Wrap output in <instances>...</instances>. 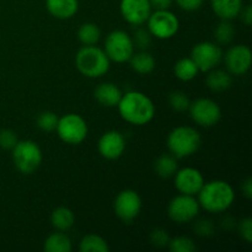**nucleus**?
Here are the masks:
<instances>
[{
	"instance_id": "7ed1b4c3",
	"label": "nucleus",
	"mask_w": 252,
	"mask_h": 252,
	"mask_svg": "<svg viewBox=\"0 0 252 252\" xmlns=\"http://www.w3.org/2000/svg\"><path fill=\"white\" fill-rule=\"evenodd\" d=\"M110 58L105 51L98 47L84 46L79 49L75 57V65L78 70L86 78H101L110 69Z\"/></svg>"
},
{
	"instance_id": "e433bc0d",
	"label": "nucleus",
	"mask_w": 252,
	"mask_h": 252,
	"mask_svg": "<svg viewBox=\"0 0 252 252\" xmlns=\"http://www.w3.org/2000/svg\"><path fill=\"white\" fill-rule=\"evenodd\" d=\"M239 230H240L241 236H243L244 240L246 243L251 244L252 243V219L251 218H245L240 221V225H239Z\"/></svg>"
},
{
	"instance_id": "4c0bfd02",
	"label": "nucleus",
	"mask_w": 252,
	"mask_h": 252,
	"mask_svg": "<svg viewBox=\"0 0 252 252\" xmlns=\"http://www.w3.org/2000/svg\"><path fill=\"white\" fill-rule=\"evenodd\" d=\"M153 10H169L174 0H149Z\"/></svg>"
},
{
	"instance_id": "58836bf2",
	"label": "nucleus",
	"mask_w": 252,
	"mask_h": 252,
	"mask_svg": "<svg viewBox=\"0 0 252 252\" xmlns=\"http://www.w3.org/2000/svg\"><path fill=\"white\" fill-rule=\"evenodd\" d=\"M241 19H243V22L246 25V26H251L252 24V9L251 5H248V6L243 7L240 12Z\"/></svg>"
},
{
	"instance_id": "20e7f679",
	"label": "nucleus",
	"mask_w": 252,
	"mask_h": 252,
	"mask_svg": "<svg viewBox=\"0 0 252 252\" xmlns=\"http://www.w3.org/2000/svg\"><path fill=\"white\" fill-rule=\"evenodd\" d=\"M202 143L201 134L193 127L180 126L167 135V148L176 159H184L193 155Z\"/></svg>"
},
{
	"instance_id": "ea45409f",
	"label": "nucleus",
	"mask_w": 252,
	"mask_h": 252,
	"mask_svg": "<svg viewBox=\"0 0 252 252\" xmlns=\"http://www.w3.org/2000/svg\"><path fill=\"white\" fill-rule=\"evenodd\" d=\"M241 191H243L244 196L248 199L252 198V180L249 177L245 181L243 182V186H241Z\"/></svg>"
},
{
	"instance_id": "dca6fc26",
	"label": "nucleus",
	"mask_w": 252,
	"mask_h": 252,
	"mask_svg": "<svg viewBox=\"0 0 252 252\" xmlns=\"http://www.w3.org/2000/svg\"><path fill=\"white\" fill-rule=\"evenodd\" d=\"M97 148L101 157L107 160H116L125 153L126 139L118 130H108L101 135Z\"/></svg>"
},
{
	"instance_id": "0eeeda50",
	"label": "nucleus",
	"mask_w": 252,
	"mask_h": 252,
	"mask_svg": "<svg viewBox=\"0 0 252 252\" xmlns=\"http://www.w3.org/2000/svg\"><path fill=\"white\" fill-rule=\"evenodd\" d=\"M105 53L110 61L116 63H125L129 61L134 53L133 38L122 30H115L110 32L105 39Z\"/></svg>"
},
{
	"instance_id": "39448f33",
	"label": "nucleus",
	"mask_w": 252,
	"mask_h": 252,
	"mask_svg": "<svg viewBox=\"0 0 252 252\" xmlns=\"http://www.w3.org/2000/svg\"><path fill=\"white\" fill-rule=\"evenodd\" d=\"M43 157L39 145L33 140H19L12 148V161L21 174H33L39 166Z\"/></svg>"
},
{
	"instance_id": "c9c22d12",
	"label": "nucleus",
	"mask_w": 252,
	"mask_h": 252,
	"mask_svg": "<svg viewBox=\"0 0 252 252\" xmlns=\"http://www.w3.org/2000/svg\"><path fill=\"white\" fill-rule=\"evenodd\" d=\"M176 4L179 5L180 9L185 10V11H197L202 7L204 0H175Z\"/></svg>"
},
{
	"instance_id": "6ab92c4d",
	"label": "nucleus",
	"mask_w": 252,
	"mask_h": 252,
	"mask_svg": "<svg viewBox=\"0 0 252 252\" xmlns=\"http://www.w3.org/2000/svg\"><path fill=\"white\" fill-rule=\"evenodd\" d=\"M46 7L49 14L61 20L71 19L78 12V0H46Z\"/></svg>"
},
{
	"instance_id": "a878e982",
	"label": "nucleus",
	"mask_w": 252,
	"mask_h": 252,
	"mask_svg": "<svg viewBox=\"0 0 252 252\" xmlns=\"http://www.w3.org/2000/svg\"><path fill=\"white\" fill-rule=\"evenodd\" d=\"M79 250L81 252H108L107 241L101 236L95 235V234H89L81 239L79 244Z\"/></svg>"
},
{
	"instance_id": "c85d7f7f",
	"label": "nucleus",
	"mask_w": 252,
	"mask_h": 252,
	"mask_svg": "<svg viewBox=\"0 0 252 252\" xmlns=\"http://www.w3.org/2000/svg\"><path fill=\"white\" fill-rule=\"evenodd\" d=\"M58 116L52 111H43L37 116V127L43 132H53L58 125Z\"/></svg>"
},
{
	"instance_id": "5701e85b",
	"label": "nucleus",
	"mask_w": 252,
	"mask_h": 252,
	"mask_svg": "<svg viewBox=\"0 0 252 252\" xmlns=\"http://www.w3.org/2000/svg\"><path fill=\"white\" fill-rule=\"evenodd\" d=\"M174 73L176 78L181 81H191L198 75L199 69L191 57L181 58L176 62L174 66Z\"/></svg>"
},
{
	"instance_id": "412c9836",
	"label": "nucleus",
	"mask_w": 252,
	"mask_h": 252,
	"mask_svg": "<svg viewBox=\"0 0 252 252\" xmlns=\"http://www.w3.org/2000/svg\"><path fill=\"white\" fill-rule=\"evenodd\" d=\"M208 76H207V86L211 89L212 91H220L228 90L233 84V79H231V74L229 71L220 70V69H212L208 71Z\"/></svg>"
},
{
	"instance_id": "473e14b6",
	"label": "nucleus",
	"mask_w": 252,
	"mask_h": 252,
	"mask_svg": "<svg viewBox=\"0 0 252 252\" xmlns=\"http://www.w3.org/2000/svg\"><path fill=\"white\" fill-rule=\"evenodd\" d=\"M150 42H152V34L148 30L138 27L134 31V38H133V43L140 49H145L149 47Z\"/></svg>"
},
{
	"instance_id": "7c9ffc66",
	"label": "nucleus",
	"mask_w": 252,
	"mask_h": 252,
	"mask_svg": "<svg viewBox=\"0 0 252 252\" xmlns=\"http://www.w3.org/2000/svg\"><path fill=\"white\" fill-rule=\"evenodd\" d=\"M169 103L171 106L172 110L177 111V112H184L189 108L191 101H189V96L182 91H175L169 95Z\"/></svg>"
},
{
	"instance_id": "72a5a7b5",
	"label": "nucleus",
	"mask_w": 252,
	"mask_h": 252,
	"mask_svg": "<svg viewBox=\"0 0 252 252\" xmlns=\"http://www.w3.org/2000/svg\"><path fill=\"white\" fill-rule=\"evenodd\" d=\"M170 240L169 234L166 233V230L161 228H157L150 233V241H152L153 245L158 246V248H164L167 246Z\"/></svg>"
},
{
	"instance_id": "f257e3e1",
	"label": "nucleus",
	"mask_w": 252,
	"mask_h": 252,
	"mask_svg": "<svg viewBox=\"0 0 252 252\" xmlns=\"http://www.w3.org/2000/svg\"><path fill=\"white\" fill-rule=\"evenodd\" d=\"M118 112L126 122L144 126L154 118L155 106L150 97L140 91H130L122 95L117 105Z\"/></svg>"
},
{
	"instance_id": "4be33fe9",
	"label": "nucleus",
	"mask_w": 252,
	"mask_h": 252,
	"mask_svg": "<svg viewBox=\"0 0 252 252\" xmlns=\"http://www.w3.org/2000/svg\"><path fill=\"white\" fill-rule=\"evenodd\" d=\"M129 64L133 70L138 74H150L155 69V59L148 52L142 51L139 53H133L129 58Z\"/></svg>"
},
{
	"instance_id": "f704fd0d",
	"label": "nucleus",
	"mask_w": 252,
	"mask_h": 252,
	"mask_svg": "<svg viewBox=\"0 0 252 252\" xmlns=\"http://www.w3.org/2000/svg\"><path fill=\"white\" fill-rule=\"evenodd\" d=\"M194 231L197 235L203 236V238H208L214 234V225L211 220L207 219H202L194 224Z\"/></svg>"
},
{
	"instance_id": "9d476101",
	"label": "nucleus",
	"mask_w": 252,
	"mask_h": 252,
	"mask_svg": "<svg viewBox=\"0 0 252 252\" xmlns=\"http://www.w3.org/2000/svg\"><path fill=\"white\" fill-rule=\"evenodd\" d=\"M189 111L192 120L204 128L213 127L221 118L220 107L211 98H197L196 101L191 102Z\"/></svg>"
},
{
	"instance_id": "393cba45",
	"label": "nucleus",
	"mask_w": 252,
	"mask_h": 252,
	"mask_svg": "<svg viewBox=\"0 0 252 252\" xmlns=\"http://www.w3.org/2000/svg\"><path fill=\"white\" fill-rule=\"evenodd\" d=\"M155 171L161 179H170L177 171V160L174 155L162 154L155 161Z\"/></svg>"
},
{
	"instance_id": "aec40b11",
	"label": "nucleus",
	"mask_w": 252,
	"mask_h": 252,
	"mask_svg": "<svg viewBox=\"0 0 252 252\" xmlns=\"http://www.w3.org/2000/svg\"><path fill=\"white\" fill-rule=\"evenodd\" d=\"M51 223L58 231H68L75 223V216L71 209L66 207H58L52 212Z\"/></svg>"
},
{
	"instance_id": "b1692460",
	"label": "nucleus",
	"mask_w": 252,
	"mask_h": 252,
	"mask_svg": "<svg viewBox=\"0 0 252 252\" xmlns=\"http://www.w3.org/2000/svg\"><path fill=\"white\" fill-rule=\"evenodd\" d=\"M44 250L47 252H70L71 240L64 231L53 233L44 241Z\"/></svg>"
},
{
	"instance_id": "2eb2a0df",
	"label": "nucleus",
	"mask_w": 252,
	"mask_h": 252,
	"mask_svg": "<svg viewBox=\"0 0 252 252\" xmlns=\"http://www.w3.org/2000/svg\"><path fill=\"white\" fill-rule=\"evenodd\" d=\"M120 9L123 19L133 26L147 22L153 11L149 0H121Z\"/></svg>"
},
{
	"instance_id": "6e6552de",
	"label": "nucleus",
	"mask_w": 252,
	"mask_h": 252,
	"mask_svg": "<svg viewBox=\"0 0 252 252\" xmlns=\"http://www.w3.org/2000/svg\"><path fill=\"white\" fill-rule=\"evenodd\" d=\"M148 31L152 36L159 39H169L177 33L180 21L174 12L169 10H155L152 11L147 20Z\"/></svg>"
},
{
	"instance_id": "1a4fd4ad",
	"label": "nucleus",
	"mask_w": 252,
	"mask_h": 252,
	"mask_svg": "<svg viewBox=\"0 0 252 252\" xmlns=\"http://www.w3.org/2000/svg\"><path fill=\"white\" fill-rule=\"evenodd\" d=\"M199 209L201 207L194 196L181 193L170 201L167 214H169V218L175 223L186 224L198 216Z\"/></svg>"
},
{
	"instance_id": "9b49d317",
	"label": "nucleus",
	"mask_w": 252,
	"mask_h": 252,
	"mask_svg": "<svg viewBox=\"0 0 252 252\" xmlns=\"http://www.w3.org/2000/svg\"><path fill=\"white\" fill-rule=\"evenodd\" d=\"M115 213L125 223H132L142 211V198L133 189H123L113 202Z\"/></svg>"
},
{
	"instance_id": "4468645a",
	"label": "nucleus",
	"mask_w": 252,
	"mask_h": 252,
	"mask_svg": "<svg viewBox=\"0 0 252 252\" xmlns=\"http://www.w3.org/2000/svg\"><path fill=\"white\" fill-rule=\"evenodd\" d=\"M175 176V186L182 194L197 196L204 185V177L199 170L194 167H184L177 170Z\"/></svg>"
},
{
	"instance_id": "a211bd4d",
	"label": "nucleus",
	"mask_w": 252,
	"mask_h": 252,
	"mask_svg": "<svg viewBox=\"0 0 252 252\" xmlns=\"http://www.w3.org/2000/svg\"><path fill=\"white\" fill-rule=\"evenodd\" d=\"M214 14L220 20L236 19L243 10V0H211Z\"/></svg>"
},
{
	"instance_id": "ddd939ff",
	"label": "nucleus",
	"mask_w": 252,
	"mask_h": 252,
	"mask_svg": "<svg viewBox=\"0 0 252 252\" xmlns=\"http://www.w3.org/2000/svg\"><path fill=\"white\" fill-rule=\"evenodd\" d=\"M226 69L231 75H244L251 66V49L245 44H236L229 48L224 57Z\"/></svg>"
},
{
	"instance_id": "c756f323",
	"label": "nucleus",
	"mask_w": 252,
	"mask_h": 252,
	"mask_svg": "<svg viewBox=\"0 0 252 252\" xmlns=\"http://www.w3.org/2000/svg\"><path fill=\"white\" fill-rule=\"evenodd\" d=\"M169 250L172 252H194L197 250L193 241L187 236H176L174 239H170Z\"/></svg>"
},
{
	"instance_id": "2f4dec72",
	"label": "nucleus",
	"mask_w": 252,
	"mask_h": 252,
	"mask_svg": "<svg viewBox=\"0 0 252 252\" xmlns=\"http://www.w3.org/2000/svg\"><path fill=\"white\" fill-rule=\"evenodd\" d=\"M19 142L17 135L11 129L0 130V147L5 150H12V148Z\"/></svg>"
},
{
	"instance_id": "cd10ccee",
	"label": "nucleus",
	"mask_w": 252,
	"mask_h": 252,
	"mask_svg": "<svg viewBox=\"0 0 252 252\" xmlns=\"http://www.w3.org/2000/svg\"><path fill=\"white\" fill-rule=\"evenodd\" d=\"M214 37L219 44L225 46V44L230 43L235 37V29L230 24V21L221 20L220 24H218V26L214 30Z\"/></svg>"
},
{
	"instance_id": "f3484780",
	"label": "nucleus",
	"mask_w": 252,
	"mask_h": 252,
	"mask_svg": "<svg viewBox=\"0 0 252 252\" xmlns=\"http://www.w3.org/2000/svg\"><path fill=\"white\" fill-rule=\"evenodd\" d=\"M122 91L112 83H102L94 91V96L100 105L105 107H116L122 98Z\"/></svg>"
},
{
	"instance_id": "f03ea898",
	"label": "nucleus",
	"mask_w": 252,
	"mask_h": 252,
	"mask_svg": "<svg viewBox=\"0 0 252 252\" xmlns=\"http://www.w3.org/2000/svg\"><path fill=\"white\" fill-rule=\"evenodd\" d=\"M198 203L201 208L209 213H223L230 208L235 199V192L230 184L223 180L204 182L198 192Z\"/></svg>"
},
{
	"instance_id": "423d86ee",
	"label": "nucleus",
	"mask_w": 252,
	"mask_h": 252,
	"mask_svg": "<svg viewBox=\"0 0 252 252\" xmlns=\"http://www.w3.org/2000/svg\"><path fill=\"white\" fill-rule=\"evenodd\" d=\"M59 138L64 143L70 145H78L88 137V125L86 121L76 113H66L58 120L56 128Z\"/></svg>"
},
{
	"instance_id": "bb28decb",
	"label": "nucleus",
	"mask_w": 252,
	"mask_h": 252,
	"mask_svg": "<svg viewBox=\"0 0 252 252\" xmlns=\"http://www.w3.org/2000/svg\"><path fill=\"white\" fill-rule=\"evenodd\" d=\"M78 37L79 41L84 44V46H94L98 42L101 37V31L98 26L93 22H86L83 24L78 30Z\"/></svg>"
},
{
	"instance_id": "f8f14e48",
	"label": "nucleus",
	"mask_w": 252,
	"mask_h": 252,
	"mask_svg": "<svg viewBox=\"0 0 252 252\" xmlns=\"http://www.w3.org/2000/svg\"><path fill=\"white\" fill-rule=\"evenodd\" d=\"M191 58L197 64L199 71L208 73L219 65L223 59V52L220 47L213 42H199L192 49Z\"/></svg>"
}]
</instances>
